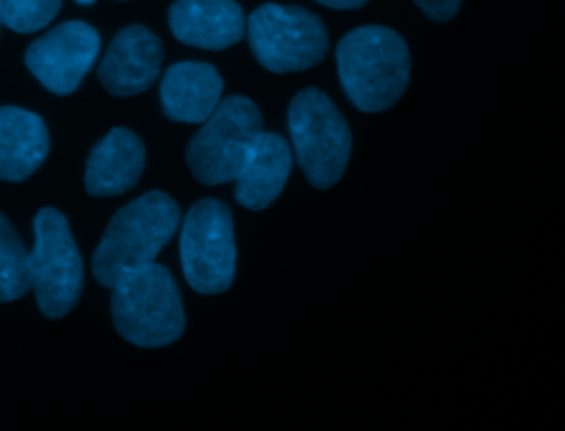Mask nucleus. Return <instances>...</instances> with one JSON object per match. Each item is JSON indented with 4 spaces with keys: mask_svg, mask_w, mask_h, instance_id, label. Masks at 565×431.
<instances>
[{
    "mask_svg": "<svg viewBox=\"0 0 565 431\" xmlns=\"http://www.w3.org/2000/svg\"><path fill=\"white\" fill-rule=\"evenodd\" d=\"M146 164L141 139L128 128H113L90 150L84 186L93 197H113L137 186Z\"/></svg>",
    "mask_w": 565,
    "mask_h": 431,
    "instance_id": "obj_13",
    "label": "nucleus"
},
{
    "mask_svg": "<svg viewBox=\"0 0 565 431\" xmlns=\"http://www.w3.org/2000/svg\"><path fill=\"white\" fill-rule=\"evenodd\" d=\"M99 46V33L90 24L71 20L31 42L24 64L46 91L68 95L95 64Z\"/></svg>",
    "mask_w": 565,
    "mask_h": 431,
    "instance_id": "obj_9",
    "label": "nucleus"
},
{
    "mask_svg": "<svg viewBox=\"0 0 565 431\" xmlns=\"http://www.w3.org/2000/svg\"><path fill=\"white\" fill-rule=\"evenodd\" d=\"M287 128L305 179L318 190L335 186L347 170L353 141L331 97L316 86L298 91L289 102Z\"/></svg>",
    "mask_w": 565,
    "mask_h": 431,
    "instance_id": "obj_4",
    "label": "nucleus"
},
{
    "mask_svg": "<svg viewBox=\"0 0 565 431\" xmlns=\"http://www.w3.org/2000/svg\"><path fill=\"white\" fill-rule=\"evenodd\" d=\"M181 223L177 201L150 190L119 208L106 225L93 254V276L99 285L113 287L126 272L157 259Z\"/></svg>",
    "mask_w": 565,
    "mask_h": 431,
    "instance_id": "obj_2",
    "label": "nucleus"
},
{
    "mask_svg": "<svg viewBox=\"0 0 565 431\" xmlns=\"http://www.w3.org/2000/svg\"><path fill=\"white\" fill-rule=\"evenodd\" d=\"M258 106L245 95H230L190 139L185 161L192 177L205 186L234 181L263 137Z\"/></svg>",
    "mask_w": 565,
    "mask_h": 431,
    "instance_id": "obj_5",
    "label": "nucleus"
},
{
    "mask_svg": "<svg viewBox=\"0 0 565 431\" xmlns=\"http://www.w3.org/2000/svg\"><path fill=\"white\" fill-rule=\"evenodd\" d=\"M245 33L256 62L271 73L307 71L329 51L324 22L300 4H260L249 13Z\"/></svg>",
    "mask_w": 565,
    "mask_h": 431,
    "instance_id": "obj_6",
    "label": "nucleus"
},
{
    "mask_svg": "<svg viewBox=\"0 0 565 431\" xmlns=\"http://www.w3.org/2000/svg\"><path fill=\"white\" fill-rule=\"evenodd\" d=\"M62 0H0L2 24L15 33L44 29L57 13Z\"/></svg>",
    "mask_w": 565,
    "mask_h": 431,
    "instance_id": "obj_17",
    "label": "nucleus"
},
{
    "mask_svg": "<svg viewBox=\"0 0 565 431\" xmlns=\"http://www.w3.org/2000/svg\"><path fill=\"white\" fill-rule=\"evenodd\" d=\"M31 290L29 250L0 212V303L15 301Z\"/></svg>",
    "mask_w": 565,
    "mask_h": 431,
    "instance_id": "obj_16",
    "label": "nucleus"
},
{
    "mask_svg": "<svg viewBox=\"0 0 565 431\" xmlns=\"http://www.w3.org/2000/svg\"><path fill=\"white\" fill-rule=\"evenodd\" d=\"M29 274L35 303L46 318H62L82 296L84 261L79 248L66 217L55 208H42L35 214Z\"/></svg>",
    "mask_w": 565,
    "mask_h": 431,
    "instance_id": "obj_7",
    "label": "nucleus"
},
{
    "mask_svg": "<svg viewBox=\"0 0 565 431\" xmlns=\"http://www.w3.org/2000/svg\"><path fill=\"white\" fill-rule=\"evenodd\" d=\"M168 24L188 46L223 51L243 40L247 18L236 0H174Z\"/></svg>",
    "mask_w": 565,
    "mask_h": 431,
    "instance_id": "obj_11",
    "label": "nucleus"
},
{
    "mask_svg": "<svg viewBox=\"0 0 565 431\" xmlns=\"http://www.w3.org/2000/svg\"><path fill=\"white\" fill-rule=\"evenodd\" d=\"M294 157L287 139L278 133H263L254 155L234 179V199L247 210L269 208L291 175Z\"/></svg>",
    "mask_w": 565,
    "mask_h": 431,
    "instance_id": "obj_15",
    "label": "nucleus"
},
{
    "mask_svg": "<svg viewBox=\"0 0 565 431\" xmlns=\"http://www.w3.org/2000/svg\"><path fill=\"white\" fill-rule=\"evenodd\" d=\"M161 57V40L150 29L130 24L110 40L97 75L110 95H137L157 82Z\"/></svg>",
    "mask_w": 565,
    "mask_h": 431,
    "instance_id": "obj_10",
    "label": "nucleus"
},
{
    "mask_svg": "<svg viewBox=\"0 0 565 431\" xmlns=\"http://www.w3.org/2000/svg\"><path fill=\"white\" fill-rule=\"evenodd\" d=\"M49 155V128L38 113L0 106V179H29Z\"/></svg>",
    "mask_w": 565,
    "mask_h": 431,
    "instance_id": "obj_14",
    "label": "nucleus"
},
{
    "mask_svg": "<svg viewBox=\"0 0 565 431\" xmlns=\"http://www.w3.org/2000/svg\"><path fill=\"white\" fill-rule=\"evenodd\" d=\"M433 22H448L457 15L461 0H413Z\"/></svg>",
    "mask_w": 565,
    "mask_h": 431,
    "instance_id": "obj_18",
    "label": "nucleus"
},
{
    "mask_svg": "<svg viewBox=\"0 0 565 431\" xmlns=\"http://www.w3.org/2000/svg\"><path fill=\"white\" fill-rule=\"evenodd\" d=\"M0 27H2V13H0Z\"/></svg>",
    "mask_w": 565,
    "mask_h": 431,
    "instance_id": "obj_21",
    "label": "nucleus"
},
{
    "mask_svg": "<svg viewBox=\"0 0 565 431\" xmlns=\"http://www.w3.org/2000/svg\"><path fill=\"white\" fill-rule=\"evenodd\" d=\"M335 64L344 95L362 113L391 108L411 80L404 38L380 24L351 29L335 46Z\"/></svg>",
    "mask_w": 565,
    "mask_h": 431,
    "instance_id": "obj_1",
    "label": "nucleus"
},
{
    "mask_svg": "<svg viewBox=\"0 0 565 431\" xmlns=\"http://www.w3.org/2000/svg\"><path fill=\"white\" fill-rule=\"evenodd\" d=\"M75 2H77V4H93L95 0H75Z\"/></svg>",
    "mask_w": 565,
    "mask_h": 431,
    "instance_id": "obj_20",
    "label": "nucleus"
},
{
    "mask_svg": "<svg viewBox=\"0 0 565 431\" xmlns=\"http://www.w3.org/2000/svg\"><path fill=\"white\" fill-rule=\"evenodd\" d=\"M318 4L322 7H329V9H338V11H351V9H360L364 7L369 0H316Z\"/></svg>",
    "mask_w": 565,
    "mask_h": 431,
    "instance_id": "obj_19",
    "label": "nucleus"
},
{
    "mask_svg": "<svg viewBox=\"0 0 565 431\" xmlns=\"http://www.w3.org/2000/svg\"><path fill=\"white\" fill-rule=\"evenodd\" d=\"M181 270L199 294L225 292L236 272V241L230 208L212 197L199 199L181 223Z\"/></svg>",
    "mask_w": 565,
    "mask_h": 431,
    "instance_id": "obj_8",
    "label": "nucleus"
},
{
    "mask_svg": "<svg viewBox=\"0 0 565 431\" xmlns=\"http://www.w3.org/2000/svg\"><path fill=\"white\" fill-rule=\"evenodd\" d=\"M223 95V77L207 62H177L161 77V111L172 122L203 124Z\"/></svg>",
    "mask_w": 565,
    "mask_h": 431,
    "instance_id": "obj_12",
    "label": "nucleus"
},
{
    "mask_svg": "<svg viewBox=\"0 0 565 431\" xmlns=\"http://www.w3.org/2000/svg\"><path fill=\"white\" fill-rule=\"evenodd\" d=\"M110 290L113 323L128 343L163 347L183 334L185 314L181 292L168 267L154 261L135 267Z\"/></svg>",
    "mask_w": 565,
    "mask_h": 431,
    "instance_id": "obj_3",
    "label": "nucleus"
}]
</instances>
